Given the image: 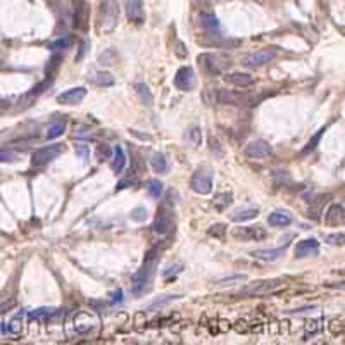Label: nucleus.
<instances>
[{
  "label": "nucleus",
  "mask_w": 345,
  "mask_h": 345,
  "mask_svg": "<svg viewBox=\"0 0 345 345\" xmlns=\"http://www.w3.org/2000/svg\"><path fill=\"white\" fill-rule=\"evenodd\" d=\"M147 190H149V193H151L152 198H161V195H162V183L159 180H151V181H149Z\"/></svg>",
  "instance_id": "obj_31"
},
{
  "label": "nucleus",
  "mask_w": 345,
  "mask_h": 345,
  "mask_svg": "<svg viewBox=\"0 0 345 345\" xmlns=\"http://www.w3.org/2000/svg\"><path fill=\"white\" fill-rule=\"evenodd\" d=\"M292 221H294V218H292V214L288 211H274V212H271L269 218H268V223H269L271 226H280V228L288 226Z\"/></svg>",
  "instance_id": "obj_18"
},
{
  "label": "nucleus",
  "mask_w": 345,
  "mask_h": 345,
  "mask_svg": "<svg viewBox=\"0 0 345 345\" xmlns=\"http://www.w3.org/2000/svg\"><path fill=\"white\" fill-rule=\"evenodd\" d=\"M200 24L205 28V30L212 31L219 28V21L214 14H200Z\"/></svg>",
  "instance_id": "obj_29"
},
{
  "label": "nucleus",
  "mask_w": 345,
  "mask_h": 345,
  "mask_svg": "<svg viewBox=\"0 0 345 345\" xmlns=\"http://www.w3.org/2000/svg\"><path fill=\"white\" fill-rule=\"evenodd\" d=\"M117 17H119V9L114 0H104L100 5V17L99 21L104 23V30H111L116 26Z\"/></svg>",
  "instance_id": "obj_8"
},
{
  "label": "nucleus",
  "mask_w": 345,
  "mask_h": 345,
  "mask_svg": "<svg viewBox=\"0 0 345 345\" xmlns=\"http://www.w3.org/2000/svg\"><path fill=\"white\" fill-rule=\"evenodd\" d=\"M281 287H283V280H278V278H273V280H259L243 288L242 295H252V297H256V295H266Z\"/></svg>",
  "instance_id": "obj_6"
},
{
  "label": "nucleus",
  "mask_w": 345,
  "mask_h": 345,
  "mask_svg": "<svg viewBox=\"0 0 345 345\" xmlns=\"http://www.w3.org/2000/svg\"><path fill=\"white\" fill-rule=\"evenodd\" d=\"M126 16L130 21L137 24H142L145 21L144 3L142 0H126Z\"/></svg>",
  "instance_id": "obj_13"
},
{
  "label": "nucleus",
  "mask_w": 345,
  "mask_h": 345,
  "mask_svg": "<svg viewBox=\"0 0 345 345\" xmlns=\"http://www.w3.org/2000/svg\"><path fill=\"white\" fill-rule=\"evenodd\" d=\"M57 312V309L54 307H40L37 311L30 312V318L31 319H47V318H52V316Z\"/></svg>",
  "instance_id": "obj_30"
},
{
  "label": "nucleus",
  "mask_w": 345,
  "mask_h": 345,
  "mask_svg": "<svg viewBox=\"0 0 345 345\" xmlns=\"http://www.w3.org/2000/svg\"><path fill=\"white\" fill-rule=\"evenodd\" d=\"M330 243H333V245H337V243H342L344 242V233H335V235H330L328 238Z\"/></svg>",
  "instance_id": "obj_43"
},
{
  "label": "nucleus",
  "mask_w": 345,
  "mask_h": 345,
  "mask_svg": "<svg viewBox=\"0 0 345 345\" xmlns=\"http://www.w3.org/2000/svg\"><path fill=\"white\" fill-rule=\"evenodd\" d=\"M259 216V209L257 207H247V209H238L231 214V219L235 223H243L249 221V219H254Z\"/></svg>",
  "instance_id": "obj_21"
},
{
  "label": "nucleus",
  "mask_w": 345,
  "mask_h": 345,
  "mask_svg": "<svg viewBox=\"0 0 345 345\" xmlns=\"http://www.w3.org/2000/svg\"><path fill=\"white\" fill-rule=\"evenodd\" d=\"M316 325H318L316 321H309L307 323V330H309V332H316V330H318V328H316Z\"/></svg>",
  "instance_id": "obj_47"
},
{
  "label": "nucleus",
  "mask_w": 345,
  "mask_h": 345,
  "mask_svg": "<svg viewBox=\"0 0 345 345\" xmlns=\"http://www.w3.org/2000/svg\"><path fill=\"white\" fill-rule=\"evenodd\" d=\"M135 88H137V93H138V97H140L142 102H144L145 106H152V102H154V97H152L149 86L145 85V83H138Z\"/></svg>",
  "instance_id": "obj_28"
},
{
  "label": "nucleus",
  "mask_w": 345,
  "mask_h": 345,
  "mask_svg": "<svg viewBox=\"0 0 345 345\" xmlns=\"http://www.w3.org/2000/svg\"><path fill=\"white\" fill-rule=\"evenodd\" d=\"M174 86L181 92H190L195 86V73L190 66H183L178 69L176 76H174Z\"/></svg>",
  "instance_id": "obj_9"
},
{
  "label": "nucleus",
  "mask_w": 345,
  "mask_h": 345,
  "mask_svg": "<svg viewBox=\"0 0 345 345\" xmlns=\"http://www.w3.org/2000/svg\"><path fill=\"white\" fill-rule=\"evenodd\" d=\"M285 254V249H257L250 252V256L261 261H276Z\"/></svg>",
  "instance_id": "obj_19"
},
{
  "label": "nucleus",
  "mask_w": 345,
  "mask_h": 345,
  "mask_svg": "<svg viewBox=\"0 0 345 345\" xmlns=\"http://www.w3.org/2000/svg\"><path fill=\"white\" fill-rule=\"evenodd\" d=\"M216 100L226 106H257V99H252L247 93L233 92V90H218Z\"/></svg>",
  "instance_id": "obj_4"
},
{
  "label": "nucleus",
  "mask_w": 345,
  "mask_h": 345,
  "mask_svg": "<svg viewBox=\"0 0 345 345\" xmlns=\"http://www.w3.org/2000/svg\"><path fill=\"white\" fill-rule=\"evenodd\" d=\"M171 225H173V212L166 211V209H161V212H159L157 218H155L154 225H152V230H154V233H157V235H166V233L171 230Z\"/></svg>",
  "instance_id": "obj_12"
},
{
  "label": "nucleus",
  "mask_w": 345,
  "mask_h": 345,
  "mask_svg": "<svg viewBox=\"0 0 345 345\" xmlns=\"http://www.w3.org/2000/svg\"><path fill=\"white\" fill-rule=\"evenodd\" d=\"M92 81L97 83V85H100V86H113L116 79H114V76L111 75V73L99 71V73H95V75L92 76Z\"/></svg>",
  "instance_id": "obj_27"
},
{
  "label": "nucleus",
  "mask_w": 345,
  "mask_h": 345,
  "mask_svg": "<svg viewBox=\"0 0 345 345\" xmlns=\"http://www.w3.org/2000/svg\"><path fill=\"white\" fill-rule=\"evenodd\" d=\"M85 97H86L85 86H76V88H69L66 92L59 93L57 102L62 104V106H78Z\"/></svg>",
  "instance_id": "obj_11"
},
{
  "label": "nucleus",
  "mask_w": 345,
  "mask_h": 345,
  "mask_svg": "<svg viewBox=\"0 0 345 345\" xmlns=\"http://www.w3.org/2000/svg\"><path fill=\"white\" fill-rule=\"evenodd\" d=\"M323 133H325V128H321V130L318 131V133L314 135V137L309 140V144H307V147L304 149V154H307V152H311V151H314L316 149V145H318V142L321 140V137H323Z\"/></svg>",
  "instance_id": "obj_36"
},
{
  "label": "nucleus",
  "mask_w": 345,
  "mask_h": 345,
  "mask_svg": "<svg viewBox=\"0 0 345 345\" xmlns=\"http://www.w3.org/2000/svg\"><path fill=\"white\" fill-rule=\"evenodd\" d=\"M221 59L214 54H202L198 55V62L202 64V68L211 75H219L223 69V62H219Z\"/></svg>",
  "instance_id": "obj_14"
},
{
  "label": "nucleus",
  "mask_w": 345,
  "mask_h": 345,
  "mask_svg": "<svg viewBox=\"0 0 345 345\" xmlns=\"http://www.w3.org/2000/svg\"><path fill=\"white\" fill-rule=\"evenodd\" d=\"M76 155H79L83 161H88V157H90L88 145H85V144H78V145H76Z\"/></svg>",
  "instance_id": "obj_40"
},
{
  "label": "nucleus",
  "mask_w": 345,
  "mask_h": 345,
  "mask_svg": "<svg viewBox=\"0 0 345 345\" xmlns=\"http://www.w3.org/2000/svg\"><path fill=\"white\" fill-rule=\"evenodd\" d=\"M62 152H64L62 144H54V145H47V147H41L33 152V155H31V164H33L35 168H43L48 162L57 159Z\"/></svg>",
  "instance_id": "obj_3"
},
{
  "label": "nucleus",
  "mask_w": 345,
  "mask_h": 345,
  "mask_svg": "<svg viewBox=\"0 0 345 345\" xmlns=\"http://www.w3.org/2000/svg\"><path fill=\"white\" fill-rule=\"evenodd\" d=\"M225 231H226L225 225H214V226H211V228H209V235L218 236V238H221V236L225 235Z\"/></svg>",
  "instance_id": "obj_42"
},
{
  "label": "nucleus",
  "mask_w": 345,
  "mask_h": 345,
  "mask_svg": "<svg viewBox=\"0 0 345 345\" xmlns=\"http://www.w3.org/2000/svg\"><path fill=\"white\" fill-rule=\"evenodd\" d=\"M247 281V274H230V276L219 278L214 281V287H231V285Z\"/></svg>",
  "instance_id": "obj_25"
},
{
  "label": "nucleus",
  "mask_w": 345,
  "mask_h": 345,
  "mask_svg": "<svg viewBox=\"0 0 345 345\" xmlns=\"http://www.w3.org/2000/svg\"><path fill=\"white\" fill-rule=\"evenodd\" d=\"M225 81L233 86H240V88H247V86L254 85V76L247 75V73H230L225 75Z\"/></svg>",
  "instance_id": "obj_16"
},
{
  "label": "nucleus",
  "mask_w": 345,
  "mask_h": 345,
  "mask_svg": "<svg viewBox=\"0 0 345 345\" xmlns=\"http://www.w3.org/2000/svg\"><path fill=\"white\" fill-rule=\"evenodd\" d=\"M183 295L180 294H169V295H161V297L154 299V301L151 302V304L147 306V311H157V309L164 307V306L171 304V302L178 301V299H181Z\"/></svg>",
  "instance_id": "obj_20"
},
{
  "label": "nucleus",
  "mask_w": 345,
  "mask_h": 345,
  "mask_svg": "<svg viewBox=\"0 0 345 345\" xmlns=\"http://www.w3.org/2000/svg\"><path fill=\"white\" fill-rule=\"evenodd\" d=\"M212 178H214V169L209 166H202L193 173L190 180V187L195 193L207 195L212 190Z\"/></svg>",
  "instance_id": "obj_2"
},
{
  "label": "nucleus",
  "mask_w": 345,
  "mask_h": 345,
  "mask_svg": "<svg viewBox=\"0 0 345 345\" xmlns=\"http://www.w3.org/2000/svg\"><path fill=\"white\" fill-rule=\"evenodd\" d=\"M245 154L250 159H266L273 154V147L266 140H254L245 147Z\"/></svg>",
  "instance_id": "obj_10"
},
{
  "label": "nucleus",
  "mask_w": 345,
  "mask_h": 345,
  "mask_svg": "<svg viewBox=\"0 0 345 345\" xmlns=\"http://www.w3.org/2000/svg\"><path fill=\"white\" fill-rule=\"evenodd\" d=\"M319 250V242L316 238H307L302 240L295 245V257H307V256H314Z\"/></svg>",
  "instance_id": "obj_15"
},
{
  "label": "nucleus",
  "mask_w": 345,
  "mask_h": 345,
  "mask_svg": "<svg viewBox=\"0 0 345 345\" xmlns=\"http://www.w3.org/2000/svg\"><path fill=\"white\" fill-rule=\"evenodd\" d=\"M116 59H117L116 52H114V50H106L102 55H100V64L111 66V64H114V62H116Z\"/></svg>",
  "instance_id": "obj_37"
},
{
  "label": "nucleus",
  "mask_w": 345,
  "mask_h": 345,
  "mask_svg": "<svg viewBox=\"0 0 345 345\" xmlns=\"http://www.w3.org/2000/svg\"><path fill=\"white\" fill-rule=\"evenodd\" d=\"M278 57V50L274 47H268L263 48V50L252 52V54L242 57V64L247 66V68H261V66L268 64V62L274 61Z\"/></svg>",
  "instance_id": "obj_5"
},
{
  "label": "nucleus",
  "mask_w": 345,
  "mask_h": 345,
  "mask_svg": "<svg viewBox=\"0 0 345 345\" xmlns=\"http://www.w3.org/2000/svg\"><path fill=\"white\" fill-rule=\"evenodd\" d=\"M86 47H88V41H83L81 43V48H79V54L76 55V61H79V59L85 55V52H86Z\"/></svg>",
  "instance_id": "obj_45"
},
{
  "label": "nucleus",
  "mask_w": 345,
  "mask_h": 345,
  "mask_svg": "<svg viewBox=\"0 0 345 345\" xmlns=\"http://www.w3.org/2000/svg\"><path fill=\"white\" fill-rule=\"evenodd\" d=\"M111 157H113V169L116 173H121L124 169V166H126V155H124V152H123V149L119 147V145H117L116 149H114L113 151V155H111Z\"/></svg>",
  "instance_id": "obj_23"
},
{
  "label": "nucleus",
  "mask_w": 345,
  "mask_h": 345,
  "mask_svg": "<svg viewBox=\"0 0 345 345\" xmlns=\"http://www.w3.org/2000/svg\"><path fill=\"white\" fill-rule=\"evenodd\" d=\"M111 155H113V151L109 149V145H99V149H97V159L99 161L111 159Z\"/></svg>",
  "instance_id": "obj_38"
},
{
  "label": "nucleus",
  "mask_w": 345,
  "mask_h": 345,
  "mask_svg": "<svg viewBox=\"0 0 345 345\" xmlns=\"http://www.w3.org/2000/svg\"><path fill=\"white\" fill-rule=\"evenodd\" d=\"M59 61H61V57H59V55H54V59L50 61V64L47 66V73H48V75H50V73L54 71V69H57Z\"/></svg>",
  "instance_id": "obj_44"
},
{
  "label": "nucleus",
  "mask_w": 345,
  "mask_h": 345,
  "mask_svg": "<svg viewBox=\"0 0 345 345\" xmlns=\"http://www.w3.org/2000/svg\"><path fill=\"white\" fill-rule=\"evenodd\" d=\"M344 219H345L344 205H340V204H333L325 214V223L328 226H342Z\"/></svg>",
  "instance_id": "obj_17"
},
{
  "label": "nucleus",
  "mask_w": 345,
  "mask_h": 345,
  "mask_svg": "<svg viewBox=\"0 0 345 345\" xmlns=\"http://www.w3.org/2000/svg\"><path fill=\"white\" fill-rule=\"evenodd\" d=\"M231 202H233V195L230 193V192H223V193L216 195L214 200H212V204H214V207L218 209V211H225V209L228 207Z\"/></svg>",
  "instance_id": "obj_26"
},
{
  "label": "nucleus",
  "mask_w": 345,
  "mask_h": 345,
  "mask_svg": "<svg viewBox=\"0 0 345 345\" xmlns=\"http://www.w3.org/2000/svg\"><path fill=\"white\" fill-rule=\"evenodd\" d=\"M9 330H10V332H12V333H17V332H19V321H17V319H14V321H10Z\"/></svg>",
  "instance_id": "obj_46"
},
{
  "label": "nucleus",
  "mask_w": 345,
  "mask_h": 345,
  "mask_svg": "<svg viewBox=\"0 0 345 345\" xmlns=\"http://www.w3.org/2000/svg\"><path fill=\"white\" fill-rule=\"evenodd\" d=\"M188 140H190V144L193 145V147H198L202 142V131L200 128H192L190 131H188Z\"/></svg>",
  "instance_id": "obj_34"
},
{
  "label": "nucleus",
  "mask_w": 345,
  "mask_h": 345,
  "mask_svg": "<svg viewBox=\"0 0 345 345\" xmlns=\"http://www.w3.org/2000/svg\"><path fill=\"white\" fill-rule=\"evenodd\" d=\"M159 259H161V257H159V250L152 249L147 252L140 269L131 276V283H133L135 294H142V292H145L151 287L152 278H154L155 269H157V266H159Z\"/></svg>",
  "instance_id": "obj_1"
},
{
  "label": "nucleus",
  "mask_w": 345,
  "mask_h": 345,
  "mask_svg": "<svg viewBox=\"0 0 345 345\" xmlns=\"http://www.w3.org/2000/svg\"><path fill=\"white\" fill-rule=\"evenodd\" d=\"M17 161V154L9 151H0V162H16Z\"/></svg>",
  "instance_id": "obj_41"
},
{
  "label": "nucleus",
  "mask_w": 345,
  "mask_h": 345,
  "mask_svg": "<svg viewBox=\"0 0 345 345\" xmlns=\"http://www.w3.org/2000/svg\"><path fill=\"white\" fill-rule=\"evenodd\" d=\"M130 218H131V221H137V223L145 221V219H147V209H145V207H135L133 211H131Z\"/></svg>",
  "instance_id": "obj_35"
},
{
  "label": "nucleus",
  "mask_w": 345,
  "mask_h": 345,
  "mask_svg": "<svg viewBox=\"0 0 345 345\" xmlns=\"http://www.w3.org/2000/svg\"><path fill=\"white\" fill-rule=\"evenodd\" d=\"M181 269H183V264H181V263H174V264H169V266L166 268L164 273H162V274H164L166 280H169L171 276L174 278L178 273H181Z\"/></svg>",
  "instance_id": "obj_33"
},
{
  "label": "nucleus",
  "mask_w": 345,
  "mask_h": 345,
  "mask_svg": "<svg viewBox=\"0 0 345 345\" xmlns=\"http://www.w3.org/2000/svg\"><path fill=\"white\" fill-rule=\"evenodd\" d=\"M86 19H88V9H86V3L79 2L78 5H76V10H75V26L79 28V30H85Z\"/></svg>",
  "instance_id": "obj_22"
},
{
  "label": "nucleus",
  "mask_w": 345,
  "mask_h": 345,
  "mask_svg": "<svg viewBox=\"0 0 345 345\" xmlns=\"http://www.w3.org/2000/svg\"><path fill=\"white\" fill-rule=\"evenodd\" d=\"M151 166H152V169H154L155 173H168V169H169L168 159H166V155L161 154V152H155V154L152 155Z\"/></svg>",
  "instance_id": "obj_24"
},
{
  "label": "nucleus",
  "mask_w": 345,
  "mask_h": 345,
  "mask_svg": "<svg viewBox=\"0 0 345 345\" xmlns=\"http://www.w3.org/2000/svg\"><path fill=\"white\" fill-rule=\"evenodd\" d=\"M64 130H66V124H64V123H54L52 126H48V130H47V138H48V140H52V138L61 137V135L64 133Z\"/></svg>",
  "instance_id": "obj_32"
},
{
  "label": "nucleus",
  "mask_w": 345,
  "mask_h": 345,
  "mask_svg": "<svg viewBox=\"0 0 345 345\" xmlns=\"http://www.w3.org/2000/svg\"><path fill=\"white\" fill-rule=\"evenodd\" d=\"M231 236L240 242H259L268 236L266 230L261 226H240L231 231Z\"/></svg>",
  "instance_id": "obj_7"
},
{
  "label": "nucleus",
  "mask_w": 345,
  "mask_h": 345,
  "mask_svg": "<svg viewBox=\"0 0 345 345\" xmlns=\"http://www.w3.org/2000/svg\"><path fill=\"white\" fill-rule=\"evenodd\" d=\"M69 43H71V37H64V38H61V40L52 43V50H62V48H68Z\"/></svg>",
  "instance_id": "obj_39"
}]
</instances>
